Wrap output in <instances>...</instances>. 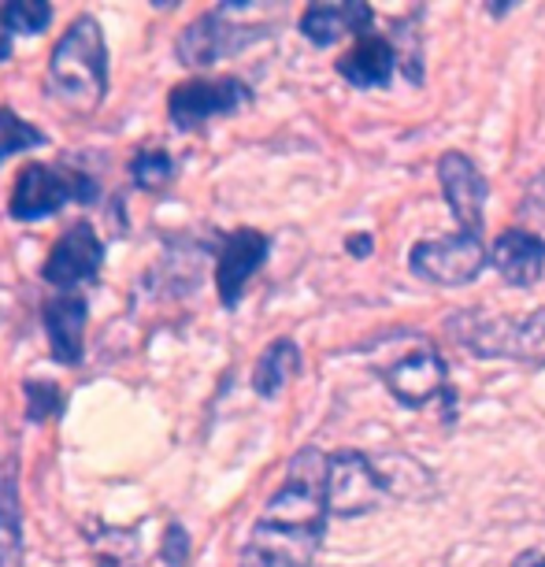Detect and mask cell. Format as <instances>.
Instances as JSON below:
<instances>
[{"instance_id": "16", "label": "cell", "mask_w": 545, "mask_h": 567, "mask_svg": "<svg viewBox=\"0 0 545 567\" xmlns=\"http://www.w3.org/2000/svg\"><path fill=\"white\" fill-rule=\"evenodd\" d=\"M85 316H90V305L79 293H60L45 305V334L52 346V357L60 363H82L85 352Z\"/></svg>"}, {"instance_id": "1", "label": "cell", "mask_w": 545, "mask_h": 567, "mask_svg": "<svg viewBox=\"0 0 545 567\" xmlns=\"http://www.w3.org/2000/svg\"><path fill=\"white\" fill-rule=\"evenodd\" d=\"M327 467L330 456L323 449L305 445L294 453L282 486L253 523L238 567H312L330 519Z\"/></svg>"}, {"instance_id": "24", "label": "cell", "mask_w": 545, "mask_h": 567, "mask_svg": "<svg viewBox=\"0 0 545 567\" xmlns=\"http://www.w3.org/2000/svg\"><path fill=\"white\" fill-rule=\"evenodd\" d=\"M520 227L538 234V238L545 241V171H538L527 189V197H523L520 205Z\"/></svg>"}, {"instance_id": "28", "label": "cell", "mask_w": 545, "mask_h": 567, "mask_svg": "<svg viewBox=\"0 0 545 567\" xmlns=\"http://www.w3.org/2000/svg\"><path fill=\"white\" fill-rule=\"evenodd\" d=\"M8 56H12V30L0 23V63H4Z\"/></svg>"}, {"instance_id": "10", "label": "cell", "mask_w": 545, "mask_h": 567, "mask_svg": "<svg viewBox=\"0 0 545 567\" xmlns=\"http://www.w3.org/2000/svg\"><path fill=\"white\" fill-rule=\"evenodd\" d=\"M438 186H442L445 205L456 219V230L483 238V227H486L483 208H486L490 186H486L483 171L475 167V159L464 153H445L438 159Z\"/></svg>"}, {"instance_id": "12", "label": "cell", "mask_w": 545, "mask_h": 567, "mask_svg": "<svg viewBox=\"0 0 545 567\" xmlns=\"http://www.w3.org/2000/svg\"><path fill=\"white\" fill-rule=\"evenodd\" d=\"M267 252H271V238L264 230L238 227L219 241V260H216V286L223 308H234L241 301V290L249 286V278L260 271Z\"/></svg>"}, {"instance_id": "2", "label": "cell", "mask_w": 545, "mask_h": 567, "mask_svg": "<svg viewBox=\"0 0 545 567\" xmlns=\"http://www.w3.org/2000/svg\"><path fill=\"white\" fill-rule=\"evenodd\" d=\"M434 494V478L412 456H368L357 449H341L327 467V505L330 516L352 519L382 508L387 501H420Z\"/></svg>"}, {"instance_id": "11", "label": "cell", "mask_w": 545, "mask_h": 567, "mask_svg": "<svg viewBox=\"0 0 545 567\" xmlns=\"http://www.w3.org/2000/svg\"><path fill=\"white\" fill-rule=\"evenodd\" d=\"M101 264H104V241L97 238V230L90 223L79 219L56 238L41 275H45V282L60 286V290H71V286L93 282Z\"/></svg>"}, {"instance_id": "18", "label": "cell", "mask_w": 545, "mask_h": 567, "mask_svg": "<svg viewBox=\"0 0 545 567\" xmlns=\"http://www.w3.org/2000/svg\"><path fill=\"white\" fill-rule=\"evenodd\" d=\"M23 512H19L16 467L8 464L0 475V567H23Z\"/></svg>"}, {"instance_id": "3", "label": "cell", "mask_w": 545, "mask_h": 567, "mask_svg": "<svg viewBox=\"0 0 545 567\" xmlns=\"http://www.w3.org/2000/svg\"><path fill=\"white\" fill-rule=\"evenodd\" d=\"M49 97H56L74 115L97 112L109 97V45L93 16H79L63 30L45 71Z\"/></svg>"}, {"instance_id": "13", "label": "cell", "mask_w": 545, "mask_h": 567, "mask_svg": "<svg viewBox=\"0 0 545 567\" xmlns=\"http://www.w3.org/2000/svg\"><path fill=\"white\" fill-rule=\"evenodd\" d=\"M490 264L508 286L527 290L545 275V241L523 227H505L490 245Z\"/></svg>"}, {"instance_id": "17", "label": "cell", "mask_w": 545, "mask_h": 567, "mask_svg": "<svg viewBox=\"0 0 545 567\" xmlns=\"http://www.w3.org/2000/svg\"><path fill=\"white\" fill-rule=\"evenodd\" d=\"M301 371V349H297L294 338H275L271 346L260 352L253 371V390L260 398H279L286 382Z\"/></svg>"}, {"instance_id": "15", "label": "cell", "mask_w": 545, "mask_h": 567, "mask_svg": "<svg viewBox=\"0 0 545 567\" xmlns=\"http://www.w3.org/2000/svg\"><path fill=\"white\" fill-rule=\"evenodd\" d=\"M335 71L349 85H357V90H382V85H390L393 71H398V52H393L390 38L371 30V34L357 38V45L335 63Z\"/></svg>"}, {"instance_id": "6", "label": "cell", "mask_w": 545, "mask_h": 567, "mask_svg": "<svg viewBox=\"0 0 545 567\" xmlns=\"http://www.w3.org/2000/svg\"><path fill=\"white\" fill-rule=\"evenodd\" d=\"M90 205L97 200V182L79 171H63L49 164H27L19 171L12 200H8V216L19 223H38L56 216L63 205Z\"/></svg>"}, {"instance_id": "26", "label": "cell", "mask_w": 545, "mask_h": 567, "mask_svg": "<svg viewBox=\"0 0 545 567\" xmlns=\"http://www.w3.org/2000/svg\"><path fill=\"white\" fill-rule=\"evenodd\" d=\"M349 252L352 256H371V249H376V241H371V234H349Z\"/></svg>"}, {"instance_id": "23", "label": "cell", "mask_w": 545, "mask_h": 567, "mask_svg": "<svg viewBox=\"0 0 545 567\" xmlns=\"http://www.w3.org/2000/svg\"><path fill=\"white\" fill-rule=\"evenodd\" d=\"M23 398H27V420L30 423H45L56 420V412L63 409V393L56 382H23Z\"/></svg>"}, {"instance_id": "7", "label": "cell", "mask_w": 545, "mask_h": 567, "mask_svg": "<svg viewBox=\"0 0 545 567\" xmlns=\"http://www.w3.org/2000/svg\"><path fill=\"white\" fill-rule=\"evenodd\" d=\"M490 264V249L479 234H445V238L415 241L409 249V267L434 286H467L483 275Z\"/></svg>"}, {"instance_id": "25", "label": "cell", "mask_w": 545, "mask_h": 567, "mask_svg": "<svg viewBox=\"0 0 545 567\" xmlns=\"http://www.w3.org/2000/svg\"><path fill=\"white\" fill-rule=\"evenodd\" d=\"M186 556H189V534L178 527V523H171L167 534H164V560L171 567H182L186 564Z\"/></svg>"}, {"instance_id": "20", "label": "cell", "mask_w": 545, "mask_h": 567, "mask_svg": "<svg viewBox=\"0 0 545 567\" xmlns=\"http://www.w3.org/2000/svg\"><path fill=\"white\" fill-rule=\"evenodd\" d=\"M41 145H45V134H41L34 123L19 120L12 109H0V164Z\"/></svg>"}, {"instance_id": "19", "label": "cell", "mask_w": 545, "mask_h": 567, "mask_svg": "<svg viewBox=\"0 0 545 567\" xmlns=\"http://www.w3.org/2000/svg\"><path fill=\"white\" fill-rule=\"evenodd\" d=\"M390 45L398 52V71H404V79L412 85L423 82V30L415 23V16H404L393 23Z\"/></svg>"}, {"instance_id": "8", "label": "cell", "mask_w": 545, "mask_h": 567, "mask_svg": "<svg viewBox=\"0 0 545 567\" xmlns=\"http://www.w3.org/2000/svg\"><path fill=\"white\" fill-rule=\"evenodd\" d=\"M253 101V90L241 79H189L167 93V115L178 131H200L212 120L234 115Z\"/></svg>"}, {"instance_id": "21", "label": "cell", "mask_w": 545, "mask_h": 567, "mask_svg": "<svg viewBox=\"0 0 545 567\" xmlns=\"http://www.w3.org/2000/svg\"><path fill=\"white\" fill-rule=\"evenodd\" d=\"M0 23L12 34H41L52 23V4H45V0H8L0 8Z\"/></svg>"}, {"instance_id": "22", "label": "cell", "mask_w": 545, "mask_h": 567, "mask_svg": "<svg viewBox=\"0 0 545 567\" xmlns=\"http://www.w3.org/2000/svg\"><path fill=\"white\" fill-rule=\"evenodd\" d=\"M126 171H131V178L142 189H160L175 178V159H171V153H164V148H142V153L131 156Z\"/></svg>"}, {"instance_id": "5", "label": "cell", "mask_w": 545, "mask_h": 567, "mask_svg": "<svg viewBox=\"0 0 545 567\" xmlns=\"http://www.w3.org/2000/svg\"><path fill=\"white\" fill-rule=\"evenodd\" d=\"M449 338L483 360H516L545 368V308L527 316H483L461 312L449 319Z\"/></svg>"}, {"instance_id": "4", "label": "cell", "mask_w": 545, "mask_h": 567, "mask_svg": "<svg viewBox=\"0 0 545 567\" xmlns=\"http://www.w3.org/2000/svg\"><path fill=\"white\" fill-rule=\"evenodd\" d=\"M393 352H379L376 371L387 382L390 398L404 409H426V404L442 401L445 420H453V386H449V363L431 341L420 338L415 330H393L387 338Z\"/></svg>"}, {"instance_id": "27", "label": "cell", "mask_w": 545, "mask_h": 567, "mask_svg": "<svg viewBox=\"0 0 545 567\" xmlns=\"http://www.w3.org/2000/svg\"><path fill=\"white\" fill-rule=\"evenodd\" d=\"M512 567H545V553L542 549H523L516 560H512Z\"/></svg>"}, {"instance_id": "14", "label": "cell", "mask_w": 545, "mask_h": 567, "mask_svg": "<svg viewBox=\"0 0 545 567\" xmlns=\"http://www.w3.org/2000/svg\"><path fill=\"white\" fill-rule=\"evenodd\" d=\"M376 12L363 0H338V4H308L301 16V34L316 49L338 45L341 38H363L371 34Z\"/></svg>"}, {"instance_id": "9", "label": "cell", "mask_w": 545, "mask_h": 567, "mask_svg": "<svg viewBox=\"0 0 545 567\" xmlns=\"http://www.w3.org/2000/svg\"><path fill=\"white\" fill-rule=\"evenodd\" d=\"M260 38H267L264 27L230 23L227 8H216V12L197 16L194 23L182 30L175 41V52H178V63H186V68H194V71H205L212 63L249 49L253 41H260Z\"/></svg>"}]
</instances>
